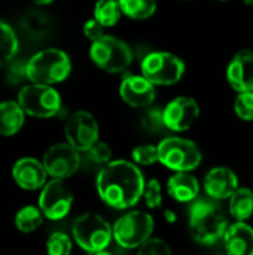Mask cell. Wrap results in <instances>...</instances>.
Listing matches in <instances>:
<instances>
[{"label": "cell", "mask_w": 253, "mask_h": 255, "mask_svg": "<svg viewBox=\"0 0 253 255\" xmlns=\"http://www.w3.org/2000/svg\"><path fill=\"white\" fill-rule=\"evenodd\" d=\"M51 18L42 10H30L21 19V25L31 37H43L51 30Z\"/></svg>", "instance_id": "obj_23"}, {"label": "cell", "mask_w": 253, "mask_h": 255, "mask_svg": "<svg viewBox=\"0 0 253 255\" xmlns=\"http://www.w3.org/2000/svg\"><path fill=\"white\" fill-rule=\"evenodd\" d=\"M145 178L136 163L115 160L103 166L95 187L100 199L113 209H128L143 197Z\"/></svg>", "instance_id": "obj_1"}, {"label": "cell", "mask_w": 253, "mask_h": 255, "mask_svg": "<svg viewBox=\"0 0 253 255\" xmlns=\"http://www.w3.org/2000/svg\"><path fill=\"white\" fill-rule=\"evenodd\" d=\"M12 176L19 188L27 191H34V190H42L45 187L46 178L49 175L43 163L31 157H24L13 164Z\"/></svg>", "instance_id": "obj_15"}, {"label": "cell", "mask_w": 253, "mask_h": 255, "mask_svg": "<svg viewBox=\"0 0 253 255\" xmlns=\"http://www.w3.org/2000/svg\"><path fill=\"white\" fill-rule=\"evenodd\" d=\"M122 9L119 0H98L94 6V18L103 27H113L121 18Z\"/></svg>", "instance_id": "obj_25"}, {"label": "cell", "mask_w": 253, "mask_h": 255, "mask_svg": "<svg viewBox=\"0 0 253 255\" xmlns=\"http://www.w3.org/2000/svg\"><path fill=\"white\" fill-rule=\"evenodd\" d=\"M25 78H27V63L13 61V60L7 63L6 79H7L12 85H16L18 82H22Z\"/></svg>", "instance_id": "obj_34"}, {"label": "cell", "mask_w": 253, "mask_h": 255, "mask_svg": "<svg viewBox=\"0 0 253 255\" xmlns=\"http://www.w3.org/2000/svg\"><path fill=\"white\" fill-rule=\"evenodd\" d=\"M18 103L30 117L51 118L61 109V96L51 85L31 84L21 88Z\"/></svg>", "instance_id": "obj_9"}, {"label": "cell", "mask_w": 253, "mask_h": 255, "mask_svg": "<svg viewBox=\"0 0 253 255\" xmlns=\"http://www.w3.org/2000/svg\"><path fill=\"white\" fill-rule=\"evenodd\" d=\"M230 214L236 221H246L253 215V191L239 187L230 197Z\"/></svg>", "instance_id": "obj_21"}, {"label": "cell", "mask_w": 253, "mask_h": 255, "mask_svg": "<svg viewBox=\"0 0 253 255\" xmlns=\"http://www.w3.org/2000/svg\"><path fill=\"white\" fill-rule=\"evenodd\" d=\"M30 1H33V3H36V4H49V3H52L54 0H30Z\"/></svg>", "instance_id": "obj_37"}, {"label": "cell", "mask_w": 253, "mask_h": 255, "mask_svg": "<svg viewBox=\"0 0 253 255\" xmlns=\"http://www.w3.org/2000/svg\"><path fill=\"white\" fill-rule=\"evenodd\" d=\"M122 13L133 19H148L157 12V0H119Z\"/></svg>", "instance_id": "obj_26"}, {"label": "cell", "mask_w": 253, "mask_h": 255, "mask_svg": "<svg viewBox=\"0 0 253 255\" xmlns=\"http://www.w3.org/2000/svg\"><path fill=\"white\" fill-rule=\"evenodd\" d=\"M43 166L54 179H67L81 166V155L76 148L67 143L52 145L43 155Z\"/></svg>", "instance_id": "obj_12"}, {"label": "cell", "mask_w": 253, "mask_h": 255, "mask_svg": "<svg viewBox=\"0 0 253 255\" xmlns=\"http://www.w3.org/2000/svg\"><path fill=\"white\" fill-rule=\"evenodd\" d=\"M64 134L73 148H76L79 152H86L98 142V123L92 114L86 111H78L67 120Z\"/></svg>", "instance_id": "obj_11"}, {"label": "cell", "mask_w": 253, "mask_h": 255, "mask_svg": "<svg viewBox=\"0 0 253 255\" xmlns=\"http://www.w3.org/2000/svg\"><path fill=\"white\" fill-rule=\"evenodd\" d=\"M89 57L92 63L107 73L125 72L133 63L131 48L119 37L104 34L91 43Z\"/></svg>", "instance_id": "obj_5"}, {"label": "cell", "mask_w": 253, "mask_h": 255, "mask_svg": "<svg viewBox=\"0 0 253 255\" xmlns=\"http://www.w3.org/2000/svg\"><path fill=\"white\" fill-rule=\"evenodd\" d=\"M43 212L40 211L39 206H24L21 208L16 215H15V227L21 232V233H33L34 230H37L42 223H43Z\"/></svg>", "instance_id": "obj_22"}, {"label": "cell", "mask_w": 253, "mask_h": 255, "mask_svg": "<svg viewBox=\"0 0 253 255\" xmlns=\"http://www.w3.org/2000/svg\"><path fill=\"white\" fill-rule=\"evenodd\" d=\"M164 218H166V221H167V223L174 224V223H176V220H177V215H176L171 209H164Z\"/></svg>", "instance_id": "obj_36"}, {"label": "cell", "mask_w": 253, "mask_h": 255, "mask_svg": "<svg viewBox=\"0 0 253 255\" xmlns=\"http://www.w3.org/2000/svg\"><path fill=\"white\" fill-rule=\"evenodd\" d=\"M137 255H173V253L166 241L151 238L137 248Z\"/></svg>", "instance_id": "obj_32"}, {"label": "cell", "mask_w": 253, "mask_h": 255, "mask_svg": "<svg viewBox=\"0 0 253 255\" xmlns=\"http://www.w3.org/2000/svg\"><path fill=\"white\" fill-rule=\"evenodd\" d=\"M48 255H70L72 254V239L63 232L52 233L46 241Z\"/></svg>", "instance_id": "obj_28"}, {"label": "cell", "mask_w": 253, "mask_h": 255, "mask_svg": "<svg viewBox=\"0 0 253 255\" xmlns=\"http://www.w3.org/2000/svg\"><path fill=\"white\" fill-rule=\"evenodd\" d=\"M227 79L237 93L253 91V49H242L231 58Z\"/></svg>", "instance_id": "obj_16"}, {"label": "cell", "mask_w": 253, "mask_h": 255, "mask_svg": "<svg viewBox=\"0 0 253 255\" xmlns=\"http://www.w3.org/2000/svg\"><path fill=\"white\" fill-rule=\"evenodd\" d=\"M119 96L121 99L139 109H145L152 106L157 97L155 85L148 81L143 75H127L119 85Z\"/></svg>", "instance_id": "obj_14"}, {"label": "cell", "mask_w": 253, "mask_h": 255, "mask_svg": "<svg viewBox=\"0 0 253 255\" xmlns=\"http://www.w3.org/2000/svg\"><path fill=\"white\" fill-rule=\"evenodd\" d=\"M73 205V194L64 179H51L45 184L39 196V208L45 218L51 221L63 220L69 215Z\"/></svg>", "instance_id": "obj_10"}, {"label": "cell", "mask_w": 253, "mask_h": 255, "mask_svg": "<svg viewBox=\"0 0 253 255\" xmlns=\"http://www.w3.org/2000/svg\"><path fill=\"white\" fill-rule=\"evenodd\" d=\"M167 191L179 203L194 202L200 193V184L189 172H176L167 181Z\"/></svg>", "instance_id": "obj_19"}, {"label": "cell", "mask_w": 253, "mask_h": 255, "mask_svg": "<svg viewBox=\"0 0 253 255\" xmlns=\"http://www.w3.org/2000/svg\"><path fill=\"white\" fill-rule=\"evenodd\" d=\"M19 43L13 28L0 19V66L12 61L18 52Z\"/></svg>", "instance_id": "obj_24"}, {"label": "cell", "mask_w": 253, "mask_h": 255, "mask_svg": "<svg viewBox=\"0 0 253 255\" xmlns=\"http://www.w3.org/2000/svg\"><path fill=\"white\" fill-rule=\"evenodd\" d=\"M154 218L143 211H131L116 220L113 239L125 250H134L143 245L154 233Z\"/></svg>", "instance_id": "obj_8"}, {"label": "cell", "mask_w": 253, "mask_h": 255, "mask_svg": "<svg viewBox=\"0 0 253 255\" xmlns=\"http://www.w3.org/2000/svg\"><path fill=\"white\" fill-rule=\"evenodd\" d=\"M140 126L148 133H158V131H161L166 127V123H164V109L149 106L145 111V114L142 115Z\"/></svg>", "instance_id": "obj_27"}, {"label": "cell", "mask_w": 253, "mask_h": 255, "mask_svg": "<svg viewBox=\"0 0 253 255\" xmlns=\"http://www.w3.org/2000/svg\"><path fill=\"white\" fill-rule=\"evenodd\" d=\"M239 188V178L228 167H213L204 176V190L213 200L230 199Z\"/></svg>", "instance_id": "obj_17"}, {"label": "cell", "mask_w": 253, "mask_h": 255, "mask_svg": "<svg viewBox=\"0 0 253 255\" xmlns=\"http://www.w3.org/2000/svg\"><path fill=\"white\" fill-rule=\"evenodd\" d=\"M88 154V158L95 163V164H103L106 166L107 163H110V158H112V149L107 143L104 142H97L89 151H86Z\"/></svg>", "instance_id": "obj_33"}, {"label": "cell", "mask_w": 253, "mask_h": 255, "mask_svg": "<svg viewBox=\"0 0 253 255\" xmlns=\"http://www.w3.org/2000/svg\"><path fill=\"white\" fill-rule=\"evenodd\" d=\"M218 1H228V0H218Z\"/></svg>", "instance_id": "obj_39"}, {"label": "cell", "mask_w": 253, "mask_h": 255, "mask_svg": "<svg viewBox=\"0 0 253 255\" xmlns=\"http://www.w3.org/2000/svg\"><path fill=\"white\" fill-rule=\"evenodd\" d=\"M234 112L243 121H253V91L239 93L234 100Z\"/></svg>", "instance_id": "obj_29"}, {"label": "cell", "mask_w": 253, "mask_h": 255, "mask_svg": "<svg viewBox=\"0 0 253 255\" xmlns=\"http://www.w3.org/2000/svg\"><path fill=\"white\" fill-rule=\"evenodd\" d=\"M224 245L227 255H253V229L245 221L228 226Z\"/></svg>", "instance_id": "obj_18"}, {"label": "cell", "mask_w": 253, "mask_h": 255, "mask_svg": "<svg viewBox=\"0 0 253 255\" xmlns=\"http://www.w3.org/2000/svg\"><path fill=\"white\" fill-rule=\"evenodd\" d=\"M133 161L139 166H151L158 160V146L155 145H139L131 151Z\"/></svg>", "instance_id": "obj_30"}, {"label": "cell", "mask_w": 253, "mask_h": 255, "mask_svg": "<svg viewBox=\"0 0 253 255\" xmlns=\"http://www.w3.org/2000/svg\"><path fill=\"white\" fill-rule=\"evenodd\" d=\"M200 117V106L192 97L179 96L164 108L166 128L180 133L189 130Z\"/></svg>", "instance_id": "obj_13"}, {"label": "cell", "mask_w": 253, "mask_h": 255, "mask_svg": "<svg viewBox=\"0 0 253 255\" xmlns=\"http://www.w3.org/2000/svg\"><path fill=\"white\" fill-rule=\"evenodd\" d=\"M84 34L91 42H95V40H98L100 37L104 36V27L95 18H91L84 24Z\"/></svg>", "instance_id": "obj_35"}, {"label": "cell", "mask_w": 253, "mask_h": 255, "mask_svg": "<svg viewBox=\"0 0 253 255\" xmlns=\"http://www.w3.org/2000/svg\"><path fill=\"white\" fill-rule=\"evenodd\" d=\"M158 160L174 172H191L203 160L200 148L189 139L170 136L158 143Z\"/></svg>", "instance_id": "obj_6"}, {"label": "cell", "mask_w": 253, "mask_h": 255, "mask_svg": "<svg viewBox=\"0 0 253 255\" xmlns=\"http://www.w3.org/2000/svg\"><path fill=\"white\" fill-rule=\"evenodd\" d=\"M25 112L18 102H3L0 103V134L13 136L24 126Z\"/></svg>", "instance_id": "obj_20"}, {"label": "cell", "mask_w": 253, "mask_h": 255, "mask_svg": "<svg viewBox=\"0 0 253 255\" xmlns=\"http://www.w3.org/2000/svg\"><path fill=\"white\" fill-rule=\"evenodd\" d=\"M143 199L145 203L149 209H157L161 208L163 205V190H161V184L158 179H151L146 182L145 185V191H143Z\"/></svg>", "instance_id": "obj_31"}, {"label": "cell", "mask_w": 253, "mask_h": 255, "mask_svg": "<svg viewBox=\"0 0 253 255\" xmlns=\"http://www.w3.org/2000/svg\"><path fill=\"white\" fill-rule=\"evenodd\" d=\"M72 70L69 55L57 48L43 49L27 61V79L33 84L52 85L63 82Z\"/></svg>", "instance_id": "obj_3"}, {"label": "cell", "mask_w": 253, "mask_h": 255, "mask_svg": "<svg viewBox=\"0 0 253 255\" xmlns=\"http://www.w3.org/2000/svg\"><path fill=\"white\" fill-rule=\"evenodd\" d=\"M75 242L86 253L94 254L107 250L113 238V229L100 215L88 212L78 217L72 226Z\"/></svg>", "instance_id": "obj_4"}, {"label": "cell", "mask_w": 253, "mask_h": 255, "mask_svg": "<svg viewBox=\"0 0 253 255\" xmlns=\"http://www.w3.org/2000/svg\"><path fill=\"white\" fill-rule=\"evenodd\" d=\"M91 255H113V254L104 250V251H98V253H94V254H91Z\"/></svg>", "instance_id": "obj_38"}, {"label": "cell", "mask_w": 253, "mask_h": 255, "mask_svg": "<svg viewBox=\"0 0 253 255\" xmlns=\"http://www.w3.org/2000/svg\"><path fill=\"white\" fill-rule=\"evenodd\" d=\"M228 223L221 209L209 200H194L189 208V230L195 242L210 247L224 239Z\"/></svg>", "instance_id": "obj_2"}, {"label": "cell", "mask_w": 253, "mask_h": 255, "mask_svg": "<svg viewBox=\"0 0 253 255\" xmlns=\"http://www.w3.org/2000/svg\"><path fill=\"white\" fill-rule=\"evenodd\" d=\"M142 75L154 85H174L185 75V63L173 52H149L140 64Z\"/></svg>", "instance_id": "obj_7"}]
</instances>
